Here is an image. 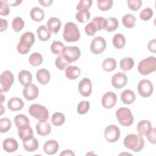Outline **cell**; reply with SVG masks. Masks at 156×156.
<instances>
[{"mask_svg":"<svg viewBox=\"0 0 156 156\" xmlns=\"http://www.w3.org/2000/svg\"><path fill=\"white\" fill-rule=\"evenodd\" d=\"M124 146L133 152L141 151L144 146V140L142 136L134 133L127 135L124 140Z\"/></svg>","mask_w":156,"mask_h":156,"instance_id":"obj_1","label":"cell"},{"mask_svg":"<svg viewBox=\"0 0 156 156\" xmlns=\"http://www.w3.org/2000/svg\"><path fill=\"white\" fill-rule=\"evenodd\" d=\"M35 41V35L31 32H26L20 37L17 45V51L21 54H27Z\"/></svg>","mask_w":156,"mask_h":156,"instance_id":"obj_2","label":"cell"},{"mask_svg":"<svg viewBox=\"0 0 156 156\" xmlns=\"http://www.w3.org/2000/svg\"><path fill=\"white\" fill-rule=\"evenodd\" d=\"M63 37L67 42L78 41L80 39V34L77 25L73 22L66 23L64 26Z\"/></svg>","mask_w":156,"mask_h":156,"instance_id":"obj_3","label":"cell"},{"mask_svg":"<svg viewBox=\"0 0 156 156\" xmlns=\"http://www.w3.org/2000/svg\"><path fill=\"white\" fill-rule=\"evenodd\" d=\"M138 71L141 75H148L156 70V58L154 56H149L141 60L137 67Z\"/></svg>","mask_w":156,"mask_h":156,"instance_id":"obj_4","label":"cell"},{"mask_svg":"<svg viewBox=\"0 0 156 156\" xmlns=\"http://www.w3.org/2000/svg\"><path fill=\"white\" fill-rule=\"evenodd\" d=\"M29 114L39 122L46 121L49 118V111L44 106L38 104H32L28 109Z\"/></svg>","mask_w":156,"mask_h":156,"instance_id":"obj_5","label":"cell"},{"mask_svg":"<svg viewBox=\"0 0 156 156\" xmlns=\"http://www.w3.org/2000/svg\"><path fill=\"white\" fill-rule=\"evenodd\" d=\"M116 117L120 124L123 126H130L133 124L134 118L131 110L126 107L119 108L116 111Z\"/></svg>","mask_w":156,"mask_h":156,"instance_id":"obj_6","label":"cell"},{"mask_svg":"<svg viewBox=\"0 0 156 156\" xmlns=\"http://www.w3.org/2000/svg\"><path fill=\"white\" fill-rule=\"evenodd\" d=\"M62 57L69 63L77 60L80 56V50L76 46H65L60 54Z\"/></svg>","mask_w":156,"mask_h":156,"instance_id":"obj_7","label":"cell"},{"mask_svg":"<svg viewBox=\"0 0 156 156\" xmlns=\"http://www.w3.org/2000/svg\"><path fill=\"white\" fill-rule=\"evenodd\" d=\"M14 82V76L10 71H4L0 76L1 92L8 91Z\"/></svg>","mask_w":156,"mask_h":156,"instance_id":"obj_8","label":"cell"},{"mask_svg":"<svg viewBox=\"0 0 156 156\" xmlns=\"http://www.w3.org/2000/svg\"><path fill=\"white\" fill-rule=\"evenodd\" d=\"M121 132L119 127L114 124L108 126L104 130V135L106 141L109 143L117 141L120 137Z\"/></svg>","mask_w":156,"mask_h":156,"instance_id":"obj_9","label":"cell"},{"mask_svg":"<svg viewBox=\"0 0 156 156\" xmlns=\"http://www.w3.org/2000/svg\"><path fill=\"white\" fill-rule=\"evenodd\" d=\"M137 90L140 96L143 98H147L152 94L154 87L149 80L143 79L138 82Z\"/></svg>","mask_w":156,"mask_h":156,"instance_id":"obj_10","label":"cell"},{"mask_svg":"<svg viewBox=\"0 0 156 156\" xmlns=\"http://www.w3.org/2000/svg\"><path fill=\"white\" fill-rule=\"evenodd\" d=\"M106 48L105 39L100 36L94 37L90 43V50L94 54H99L104 51Z\"/></svg>","mask_w":156,"mask_h":156,"instance_id":"obj_11","label":"cell"},{"mask_svg":"<svg viewBox=\"0 0 156 156\" xmlns=\"http://www.w3.org/2000/svg\"><path fill=\"white\" fill-rule=\"evenodd\" d=\"M78 90L79 93L84 97L90 96L92 92V83L90 79L83 78L79 83Z\"/></svg>","mask_w":156,"mask_h":156,"instance_id":"obj_12","label":"cell"},{"mask_svg":"<svg viewBox=\"0 0 156 156\" xmlns=\"http://www.w3.org/2000/svg\"><path fill=\"white\" fill-rule=\"evenodd\" d=\"M128 78L125 73L122 72H118L115 74L111 79L112 85L118 89L123 88L127 83Z\"/></svg>","mask_w":156,"mask_h":156,"instance_id":"obj_13","label":"cell"},{"mask_svg":"<svg viewBox=\"0 0 156 156\" xmlns=\"http://www.w3.org/2000/svg\"><path fill=\"white\" fill-rule=\"evenodd\" d=\"M117 101V97L115 93L112 91H108L105 93L101 99L102 105L105 108H113Z\"/></svg>","mask_w":156,"mask_h":156,"instance_id":"obj_14","label":"cell"},{"mask_svg":"<svg viewBox=\"0 0 156 156\" xmlns=\"http://www.w3.org/2000/svg\"><path fill=\"white\" fill-rule=\"evenodd\" d=\"M38 88L35 84L30 83L23 88V94L24 98L28 101L35 99L38 95Z\"/></svg>","mask_w":156,"mask_h":156,"instance_id":"obj_15","label":"cell"},{"mask_svg":"<svg viewBox=\"0 0 156 156\" xmlns=\"http://www.w3.org/2000/svg\"><path fill=\"white\" fill-rule=\"evenodd\" d=\"M59 148V144L57 141L50 140L44 144L43 150L48 155H54L57 153Z\"/></svg>","mask_w":156,"mask_h":156,"instance_id":"obj_16","label":"cell"},{"mask_svg":"<svg viewBox=\"0 0 156 156\" xmlns=\"http://www.w3.org/2000/svg\"><path fill=\"white\" fill-rule=\"evenodd\" d=\"M3 149L9 153L16 151L18 148V143L17 141L12 138H8L4 140L2 143Z\"/></svg>","mask_w":156,"mask_h":156,"instance_id":"obj_17","label":"cell"},{"mask_svg":"<svg viewBox=\"0 0 156 156\" xmlns=\"http://www.w3.org/2000/svg\"><path fill=\"white\" fill-rule=\"evenodd\" d=\"M8 108L13 112L21 110L24 107L23 100L18 97H13L10 99L7 103Z\"/></svg>","mask_w":156,"mask_h":156,"instance_id":"obj_18","label":"cell"},{"mask_svg":"<svg viewBox=\"0 0 156 156\" xmlns=\"http://www.w3.org/2000/svg\"><path fill=\"white\" fill-rule=\"evenodd\" d=\"M152 124L148 120H141L140 121L136 126V129L138 135L141 136L146 135L152 129Z\"/></svg>","mask_w":156,"mask_h":156,"instance_id":"obj_19","label":"cell"},{"mask_svg":"<svg viewBox=\"0 0 156 156\" xmlns=\"http://www.w3.org/2000/svg\"><path fill=\"white\" fill-rule=\"evenodd\" d=\"M62 25V22L60 20L56 17H51L47 21V27L48 30L52 33L57 34Z\"/></svg>","mask_w":156,"mask_h":156,"instance_id":"obj_20","label":"cell"},{"mask_svg":"<svg viewBox=\"0 0 156 156\" xmlns=\"http://www.w3.org/2000/svg\"><path fill=\"white\" fill-rule=\"evenodd\" d=\"M36 130L38 135L46 136L51 132V126L47 121L38 122L36 125Z\"/></svg>","mask_w":156,"mask_h":156,"instance_id":"obj_21","label":"cell"},{"mask_svg":"<svg viewBox=\"0 0 156 156\" xmlns=\"http://www.w3.org/2000/svg\"><path fill=\"white\" fill-rule=\"evenodd\" d=\"M14 122L18 129H21L30 126L29 119L23 114L17 115L14 118Z\"/></svg>","mask_w":156,"mask_h":156,"instance_id":"obj_22","label":"cell"},{"mask_svg":"<svg viewBox=\"0 0 156 156\" xmlns=\"http://www.w3.org/2000/svg\"><path fill=\"white\" fill-rule=\"evenodd\" d=\"M37 81L41 85H46L51 79L50 73L46 69H38L36 73Z\"/></svg>","mask_w":156,"mask_h":156,"instance_id":"obj_23","label":"cell"},{"mask_svg":"<svg viewBox=\"0 0 156 156\" xmlns=\"http://www.w3.org/2000/svg\"><path fill=\"white\" fill-rule=\"evenodd\" d=\"M121 99L124 104H132L135 100V94L132 90H125L121 94Z\"/></svg>","mask_w":156,"mask_h":156,"instance_id":"obj_24","label":"cell"},{"mask_svg":"<svg viewBox=\"0 0 156 156\" xmlns=\"http://www.w3.org/2000/svg\"><path fill=\"white\" fill-rule=\"evenodd\" d=\"M23 145L24 149L29 152H32L35 151L38 147V140L35 138L32 137L27 140L23 141Z\"/></svg>","mask_w":156,"mask_h":156,"instance_id":"obj_25","label":"cell"},{"mask_svg":"<svg viewBox=\"0 0 156 156\" xmlns=\"http://www.w3.org/2000/svg\"><path fill=\"white\" fill-rule=\"evenodd\" d=\"M81 71L76 66H68L65 69V76L70 80L76 79L80 75Z\"/></svg>","mask_w":156,"mask_h":156,"instance_id":"obj_26","label":"cell"},{"mask_svg":"<svg viewBox=\"0 0 156 156\" xmlns=\"http://www.w3.org/2000/svg\"><path fill=\"white\" fill-rule=\"evenodd\" d=\"M18 80L22 85H28L32 82V74L27 70H21L18 73Z\"/></svg>","mask_w":156,"mask_h":156,"instance_id":"obj_27","label":"cell"},{"mask_svg":"<svg viewBox=\"0 0 156 156\" xmlns=\"http://www.w3.org/2000/svg\"><path fill=\"white\" fill-rule=\"evenodd\" d=\"M30 18L36 22H40L43 21L44 18V11L38 7H33L30 12Z\"/></svg>","mask_w":156,"mask_h":156,"instance_id":"obj_28","label":"cell"},{"mask_svg":"<svg viewBox=\"0 0 156 156\" xmlns=\"http://www.w3.org/2000/svg\"><path fill=\"white\" fill-rule=\"evenodd\" d=\"M37 33L39 40L42 41H47L51 36V32L44 25L40 26V27H38Z\"/></svg>","mask_w":156,"mask_h":156,"instance_id":"obj_29","label":"cell"},{"mask_svg":"<svg viewBox=\"0 0 156 156\" xmlns=\"http://www.w3.org/2000/svg\"><path fill=\"white\" fill-rule=\"evenodd\" d=\"M112 43L114 47L117 49H121L124 48L126 44L125 37L120 33L115 34L112 38Z\"/></svg>","mask_w":156,"mask_h":156,"instance_id":"obj_30","label":"cell"},{"mask_svg":"<svg viewBox=\"0 0 156 156\" xmlns=\"http://www.w3.org/2000/svg\"><path fill=\"white\" fill-rule=\"evenodd\" d=\"M102 69L107 72H111L116 67V61L112 57L105 58L102 63Z\"/></svg>","mask_w":156,"mask_h":156,"instance_id":"obj_31","label":"cell"},{"mask_svg":"<svg viewBox=\"0 0 156 156\" xmlns=\"http://www.w3.org/2000/svg\"><path fill=\"white\" fill-rule=\"evenodd\" d=\"M18 134L20 138L22 141L27 140L34 136L33 130L30 126L24 128V129H18Z\"/></svg>","mask_w":156,"mask_h":156,"instance_id":"obj_32","label":"cell"},{"mask_svg":"<svg viewBox=\"0 0 156 156\" xmlns=\"http://www.w3.org/2000/svg\"><path fill=\"white\" fill-rule=\"evenodd\" d=\"M134 66V60L131 57H124L119 62L120 68L123 71L130 70Z\"/></svg>","mask_w":156,"mask_h":156,"instance_id":"obj_33","label":"cell"},{"mask_svg":"<svg viewBox=\"0 0 156 156\" xmlns=\"http://www.w3.org/2000/svg\"><path fill=\"white\" fill-rule=\"evenodd\" d=\"M122 22L124 27L130 29L135 26L136 18L133 15L127 14L123 16V17L122 18Z\"/></svg>","mask_w":156,"mask_h":156,"instance_id":"obj_34","label":"cell"},{"mask_svg":"<svg viewBox=\"0 0 156 156\" xmlns=\"http://www.w3.org/2000/svg\"><path fill=\"white\" fill-rule=\"evenodd\" d=\"M65 121V115L60 112L54 113L51 118V123L55 126H60L62 125Z\"/></svg>","mask_w":156,"mask_h":156,"instance_id":"obj_35","label":"cell"},{"mask_svg":"<svg viewBox=\"0 0 156 156\" xmlns=\"http://www.w3.org/2000/svg\"><path fill=\"white\" fill-rule=\"evenodd\" d=\"M28 60L32 66H37L42 63L43 58L41 54L38 52H34L29 56Z\"/></svg>","mask_w":156,"mask_h":156,"instance_id":"obj_36","label":"cell"},{"mask_svg":"<svg viewBox=\"0 0 156 156\" xmlns=\"http://www.w3.org/2000/svg\"><path fill=\"white\" fill-rule=\"evenodd\" d=\"M119 26V23L117 19L113 17H110L107 20L105 30L108 32L115 30Z\"/></svg>","mask_w":156,"mask_h":156,"instance_id":"obj_37","label":"cell"},{"mask_svg":"<svg viewBox=\"0 0 156 156\" xmlns=\"http://www.w3.org/2000/svg\"><path fill=\"white\" fill-rule=\"evenodd\" d=\"M75 16L79 22L81 23H85L89 20L90 18V13L88 10H82L78 11V12L76 13Z\"/></svg>","mask_w":156,"mask_h":156,"instance_id":"obj_38","label":"cell"},{"mask_svg":"<svg viewBox=\"0 0 156 156\" xmlns=\"http://www.w3.org/2000/svg\"><path fill=\"white\" fill-rule=\"evenodd\" d=\"M65 47V45L61 41H54L51 45L50 49L54 54L59 55L62 52Z\"/></svg>","mask_w":156,"mask_h":156,"instance_id":"obj_39","label":"cell"},{"mask_svg":"<svg viewBox=\"0 0 156 156\" xmlns=\"http://www.w3.org/2000/svg\"><path fill=\"white\" fill-rule=\"evenodd\" d=\"M12 26L15 32H19L23 29L24 26V21L21 17L17 16L13 20Z\"/></svg>","mask_w":156,"mask_h":156,"instance_id":"obj_40","label":"cell"},{"mask_svg":"<svg viewBox=\"0 0 156 156\" xmlns=\"http://www.w3.org/2000/svg\"><path fill=\"white\" fill-rule=\"evenodd\" d=\"M91 22H92L95 25L96 27V30L98 31V30H101L103 29H105L106 26L107 20L101 16H96L93 18Z\"/></svg>","mask_w":156,"mask_h":156,"instance_id":"obj_41","label":"cell"},{"mask_svg":"<svg viewBox=\"0 0 156 156\" xmlns=\"http://www.w3.org/2000/svg\"><path fill=\"white\" fill-rule=\"evenodd\" d=\"M55 64L56 67L60 70H63L66 68L69 65V63H68L61 54H59L55 58Z\"/></svg>","mask_w":156,"mask_h":156,"instance_id":"obj_42","label":"cell"},{"mask_svg":"<svg viewBox=\"0 0 156 156\" xmlns=\"http://www.w3.org/2000/svg\"><path fill=\"white\" fill-rule=\"evenodd\" d=\"M12 122L7 118L0 119V132L1 133L7 132L11 128Z\"/></svg>","mask_w":156,"mask_h":156,"instance_id":"obj_43","label":"cell"},{"mask_svg":"<svg viewBox=\"0 0 156 156\" xmlns=\"http://www.w3.org/2000/svg\"><path fill=\"white\" fill-rule=\"evenodd\" d=\"M112 0H98L97 1L98 7L101 11H107L111 9L113 5Z\"/></svg>","mask_w":156,"mask_h":156,"instance_id":"obj_44","label":"cell"},{"mask_svg":"<svg viewBox=\"0 0 156 156\" xmlns=\"http://www.w3.org/2000/svg\"><path fill=\"white\" fill-rule=\"evenodd\" d=\"M90 108V102L87 101H82L79 102L77 107V112L80 115L85 114Z\"/></svg>","mask_w":156,"mask_h":156,"instance_id":"obj_45","label":"cell"},{"mask_svg":"<svg viewBox=\"0 0 156 156\" xmlns=\"http://www.w3.org/2000/svg\"><path fill=\"white\" fill-rule=\"evenodd\" d=\"M153 16V11L150 7L144 9L140 13V18L143 21H148Z\"/></svg>","mask_w":156,"mask_h":156,"instance_id":"obj_46","label":"cell"},{"mask_svg":"<svg viewBox=\"0 0 156 156\" xmlns=\"http://www.w3.org/2000/svg\"><path fill=\"white\" fill-rule=\"evenodd\" d=\"M92 5L91 0H81L79 1L76 6V9L77 11L82 10H88Z\"/></svg>","mask_w":156,"mask_h":156,"instance_id":"obj_47","label":"cell"},{"mask_svg":"<svg viewBox=\"0 0 156 156\" xmlns=\"http://www.w3.org/2000/svg\"><path fill=\"white\" fill-rule=\"evenodd\" d=\"M127 5L131 10L137 11L141 8L142 1L141 0H128Z\"/></svg>","mask_w":156,"mask_h":156,"instance_id":"obj_48","label":"cell"},{"mask_svg":"<svg viewBox=\"0 0 156 156\" xmlns=\"http://www.w3.org/2000/svg\"><path fill=\"white\" fill-rule=\"evenodd\" d=\"M96 31V27L92 22H90L85 27V32L89 36H94Z\"/></svg>","mask_w":156,"mask_h":156,"instance_id":"obj_49","label":"cell"},{"mask_svg":"<svg viewBox=\"0 0 156 156\" xmlns=\"http://www.w3.org/2000/svg\"><path fill=\"white\" fill-rule=\"evenodd\" d=\"M1 7H0V14L2 16H7L10 12V9L8 4L4 1H0Z\"/></svg>","mask_w":156,"mask_h":156,"instance_id":"obj_50","label":"cell"},{"mask_svg":"<svg viewBox=\"0 0 156 156\" xmlns=\"http://www.w3.org/2000/svg\"><path fill=\"white\" fill-rule=\"evenodd\" d=\"M147 138L149 143L155 144L156 143V131L155 128H152L150 132L146 135Z\"/></svg>","mask_w":156,"mask_h":156,"instance_id":"obj_51","label":"cell"},{"mask_svg":"<svg viewBox=\"0 0 156 156\" xmlns=\"http://www.w3.org/2000/svg\"><path fill=\"white\" fill-rule=\"evenodd\" d=\"M147 49L150 52H151L152 53L156 52V40H155V38H154L149 41V43L147 44Z\"/></svg>","mask_w":156,"mask_h":156,"instance_id":"obj_52","label":"cell"},{"mask_svg":"<svg viewBox=\"0 0 156 156\" xmlns=\"http://www.w3.org/2000/svg\"><path fill=\"white\" fill-rule=\"evenodd\" d=\"M8 27V23L7 21L1 18L0 19V32H3L7 29Z\"/></svg>","mask_w":156,"mask_h":156,"instance_id":"obj_53","label":"cell"},{"mask_svg":"<svg viewBox=\"0 0 156 156\" xmlns=\"http://www.w3.org/2000/svg\"><path fill=\"white\" fill-rule=\"evenodd\" d=\"M38 2L43 7H49L53 2L52 0H38Z\"/></svg>","mask_w":156,"mask_h":156,"instance_id":"obj_54","label":"cell"},{"mask_svg":"<svg viewBox=\"0 0 156 156\" xmlns=\"http://www.w3.org/2000/svg\"><path fill=\"white\" fill-rule=\"evenodd\" d=\"M8 5H11V6H17L20 5L21 2L22 1H18V0H15V1H5Z\"/></svg>","mask_w":156,"mask_h":156,"instance_id":"obj_55","label":"cell"},{"mask_svg":"<svg viewBox=\"0 0 156 156\" xmlns=\"http://www.w3.org/2000/svg\"><path fill=\"white\" fill-rule=\"evenodd\" d=\"M60 155H72V156H74L75 154L71 150L66 149V150L63 151L62 152V153L60 154Z\"/></svg>","mask_w":156,"mask_h":156,"instance_id":"obj_56","label":"cell"},{"mask_svg":"<svg viewBox=\"0 0 156 156\" xmlns=\"http://www.w3.org/2000/svg\"><path fill=\"white\" fill-rule=\"evenodd\" d=\"M1 98H2V100H1V103H2L3 102V99H4V96H3V94H2V92H1Z\"/></svg>","mask_w":156,"mask_h":156,"instance_id":"obj_57","label":"cell"}]
</instances>
